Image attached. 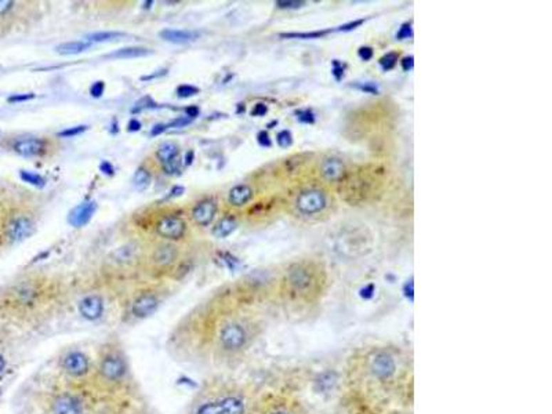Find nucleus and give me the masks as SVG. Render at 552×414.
Segmentation results:
<instances>
[{"mask_svg":"<svg viewBox=\"0 0 552 414\" xmlns=\"http://www.w3.org/2000/svg\"><path fill=\"white\" fill-rule=\"evenodd\" d=\"M90 392L102 414L142 398L130 355L119 336H108L95 346Z\"/></svg>","mask_w":552,"mask_h":414,"instance_id":"1","label":"nucleus"},{"mask_svg":"<svg viewBox=\"0 0 552 414\" xmlns=\"http://www.w3.org/2000/svg\"><path fill=\"white\" fill-rule=\"evenodd\" d=\"M17 405L20 414H102L92 392L67 386L51 373L31 380Z\"/></svg>","mask_w":552,"mask_h":414,"instance_id":"2","label":"nucleus"},{"mask_svg":"<svg viewBox=\"0 0 552 414\" xmlns=\"http://www.w3.org/2000/svg\"><path fill=\"white\" fill-rule=\"evenodd\" d=\"M47 289L38 279H23L0 293V324L14 330H35L47 322Z\"/></svg>","mask_w":552,"mask_h":414,"instance_id":"3","label":"nucleus"},{"mask_svg":"<svg viewBox=\"0 0 552 414\" xmlns=\"http://www.w3.org/2000/svg\"><path fill=\"white\" fill-rule=\"evenodd\" d=\"M257 395L225 374H214L191 396L185 414H252Z\"/></svg>","mask_w":552,"mask_h":414,"instance_id":"4","label":"nucleus"},{"mask_svg":"<svg viewBox=\"0 0 552 414\" xmlns=\"http://www.w3.org/2000/svg\"><path fill=\"white\" fill-rule=\"evenodd\" d=\"M260 334L261 327L253 319L228 315L221 318L213 334L208 365L220 370L236 368L250 354Z\"/></svg>","mask_w":552,"mask_h":414,"instance_id":"5","label":"nucleus"},{"mask_svg":"<svg viewBox=\"0 0 552 414\" xmlns=\"http://www.w3.org/2000/svg\"><path fill=\"white\" fill-rule=\"evenodd\" d=\"M94 351L90 352L85 345L69 344L63 346L53 359L51 374L73 388L90 392Z\"/></svg>","mask_w":552,"mask_h":414,"instance_id":"6","label":"nucleus"},{"mask_svg":"<svg viewBox=\"0 0 552 414\" xmlns=\"http://www.w3.org/2000/svg\"><path fill=\"white\" fill-rule=\"evenodd\" d=\"M161 293L156 290H142L132 299L123 314V321L130 324L142 322L154 317L161 308Z\"/></svg>","mask_w":552,"mask_h":414,"instance_id":"7","label":"nucleus"},{"mask_svg":"<svg viewBox=\"0 0 552 414\" xmlns=\"http://www.w3.org/2000/svg\"><path fill=\"white\" fill-rule=\"evenodd\" d=\"M18 340L20 337L14 330L0 324V386L16 368L20 351Z\"/></svg>","mask_w":552,"mask_h":414,"instance_id":"8","label":"nucleus"},{"mask_svg":"<svg viewBox=\"0 0 552 414\" xmlns=\"http://www.w3.org/2000/svg\"><path fill=\"white\" fill-rule=\"evenodd\" d=\"M286 283L290 293L299 297H305L314 293L317 287V279L312 274V271L302 265H294L289 270L286 276Z\"/></svg>","mask_w":552,"mask_h":414,"instance_id":"9","label":"nucleus"},{"mask_svg":"<svg viewBox=\"0 0 552 414\" xmlns=\"http://www.w3.org/2000/svg\"><path fill=\"white\" fill-rule=\"evenodd\" d=\"M252 414H299L294 405L279 395L257 396Z\"/></svg>","mask_w":552,"mask_h":414,"instance_id":"10","label":"nucleus"},{"mask_svg":"<svg viewBox=\"0 0 552 414\" xmlns=\"http://www.w3.org/2000/svg\"><path fill=\"white\" fill-rule=\"evenodd\" d=\"M327 206V198L323 191L308 189L301 192L296 202V207L302 216H315L322 213Z\"/></svg>","mask_w":552,"mask_h":414,"instance_id":"11","label":"nucleus"},{"mask_svg":"<svg viewBox=\"0 0 552 414\" xmlns=\"http://www.w3.org/2000/svg\"><path fill=\"white\" fill-rule=\"evenodd\" d=\"M35 232L33 221L26 216L13 217L4 227V236L9 243H20Z\"/></svg>","mask_w":552,"mask_h":414,"instance_id":"12","label":"nucleus"},{"mask_svg":"<svg viewBox=\"0 0 552 414\" xmlns=\"http://www.w3.org/2000/svg\"><path fill=\"white\" fill-rule=\"evenodd\" d=\"M156 158L161 161V167L166 174L173 176L179 173L181 161H180V149L177 144L170 141L163 142L159 149L156 151Z\"/></svg>","mask_w":552,"mask_h":414,"instance_id":"13","label":"nucleus"},{"mask_svg":"<svg viewBox=\"0 0 552 414\" xmlns=\"http://www.w3.org/2000/svg\"><path fill=\"white\" fill-rule=\"evenodd\" d=\"M79 314L87 322H98L105 314V299L100 294H90L80 299L78 304Z\"/></svg>","mask_w":552,"mask_h":414,"instance_id":"14","label":"nucleus"},{"mask_svg":"<svg viewBox=\"0 0 552 414\" xmlns=\"http://www.w3.org/2000/svg\"><path fill=\"white\" fill-rule=\"evenodd\" d=\"M185 230H186V224L184 220L176 216H166L156 224L158 235L169 240L181 239L184 236Z\"/></svg>","mask_w":552,"mask_h":414,"instance_id":"15","label":"nucleus"},{"mask_svg":"<svg viewBox=\"0 0 552 414\" xmlns=\"http://www.w3.org/2000/svg\"><path fill=\"white\" fill-rule=\"evenodd\" d=\"M95 211H97V202L95 201L83 202V203H80L70 210L68 223L75 228H82L90 223Z\"/></svg>","mask_w":552,"mask_h":414,"instance_id":"16","label":"nucleus"},{"mask_svg":"<svg viewBox=\"0 0 552 414\" xmlns=\"http://www.w3.org/2000/svg\"><path fill=\"white\" fill-rule=\"evenodd\" d=\"M46 141L41 138H23L14 144V151L23 158H35L43 154Z\"/></svg>","mask_w":552,"mask_h":414,"instance_id":"17","label":"nucleus"},{"mask_svg":"<svg viewBox=\"0 0 552 414\" xmlns=\"http://www.w3.org/2000/svg\"><path fill=\"white\" fill-rule=\"evenodd\" d=\"M216 214H217V205L211 199H207L198 203L192 210V220L201 227H207L213 223Z\"/></svg>","mask_w":552,"mask_h":414,"instance_id":"18","label":"nucleus"},{"mask_svg":"<svg viewBox=\"0 0 552 414\" xmlns=\"http://www.w3.org/2000/svg\"><path fill=\"white\" fill-rule=\"evenodd\" d=\"M163 41L174 45H184L199 39L201 32L199 31H189V29H163L159 32Z\"/></svg>","mask_w":552,"mask_h":414,"instance_id":"19","label":"nucleus"},{"mask_svg":"<svg viewBox=\"0 0 552 414\" xmlns=\"http://www.w3.org/2000/svg\"><path fill=\"white\" fill-rule=\"evenodd\" d=\"M177 258H179V250L171 245L159 246L158 249H155V252L151 257L152 264L158 268L171 267L177 261Z\"/></svg>","mask_w":552,"mask_h":414,"instance_id":"20","label":"nucleus"},{"mask_svg":"<svg viewBox=\"0 0 552 414\" xmlns=\"http://www.w3.org/2000/svg\"><path fill=\"white\" fill-rule=\"evenodd\" d=\"M252 198H253V189L246 184L235 185L233 188H230L228 193V201L230 205L235 207L245 206L252 201Z\"/></svg>","mask_w":552,"mask_h":414,"instance_id":"21","label":"nucleus"},{"mask_svg":"<svg viewBox=\"0 0 552 414\" xmlns=\"http://www.w3.org/2000/svg\"><path fill=\"white\" fill-rule=\"evenodd\" d=\"M344 163L337 158H329L322 163L323 177L327 181H339L344 174Z\"/></svg>","mask_w":552,"mask_h":414,"instance_id":"22","label":"nucleus"},{"mask_svg":"<svg viewBox=\"0 0 552 414\" xmlns=\"http://www.w3.org/2000/svg\"><path fill=\"white\" fill-rule=\"evenodd\" d=\"M108 414H156L154 412V409L142 399L139 398L137 400H133V402H129V403H124L119 408L114 409L112 412H110Z\"/></svg>","mask_w":552,"mask_h":414,"instance_id":"23","label":"nucleus"},{"mask_svg":"<svg viewBox=\"0 0 552 414\" xmlns=\"http://www.w3.org/2000/svg\"><path fill=\"white\" fill-rule=\"evenodd\" d=\"M152 54V50L145 47H124L117 51H114L110 57L120 58V60H130V58H141Z\"/></svg>","mask_w":552,"mask_h":414,"instance_id":"24","label":"nucleus"},{"mask_svg":"<svg viewBox=\"0 0 552 414\" xmlns=\"http://www.w3.org/2000/svg\"><path fill=\"white\" fill-rule=\"evenodd\" d=\"M236 228H238V223L233 217H224L213 228V235L214 238L224 239V238H228L230 233H233Z\"/></svg>","mask_w":552,"mask_h":414,"instance_id":"25","label":"nucleus"},{"mask_svg":"<svg viewBox=\"0 0 552 414\" xmlns=\"http://www.w3.org/2000/svg\"><path fill=\"white\" fill-rule=\"evenodd\" d=\"M90 47V43L86 41H75V42H67L63 45H58L55 47V51L61 55H75L86 51Z\"/></svg>","mask_w":552,"mask_h":414,"instance_id":"26","label":"nucleus"},{"mask_svg":"<svg viewBox=\"0 0 552 414\" xmlns=\"http://www.w3.org/2000/svg\"><path fill=\"white\" fill-rule=\"evenodd\" d=\"M151 183H152L151 173L147 169L139 167L137 171H136L134 177H133V186H134V189L138 191V192H142V191L149 188Z\"/></svg>","mask_w":552,"mask_h":414,"instance_id":"27","label":"nucleus"},{"mask_svg":"<svg viewBox=\"0 0 552 414\" xmlns=\"http://www.w3.org/2000/svg\"><path fill=\"white\" fill-rule=\"evenodd\" d=\"M126 35L123 33V32H111V31H108V32H95V33H90V35H87V42L89 43H92V42H95V43H105V42H114V41H119V39H122V38H124Z\"/></svg>","mask_w":552,"mask_h":414,"instance_id":"28","label":"nucleus"},{"mask_svg":"<svg viewBox=\"0 0 552 414\" xmlns=\"http://www.w3.org/2000/svg\"><path fill=\"white\" fill-rule=\"evenodd\" d=\"M20 179L23 180V183L33 185L36 188H45V185H46V179L45 177H42L38 173L29 171V170H21L20 171Z\"/></svg>","mask_w":552,"mask_h":414,"instance_id":"29","label":"nucleus"},{"mask_svg":"<svg viewBox=\"0 0 552 414\" xmlns=\"http://www.w3.org/2000/svg\"><path fill=\"white\" fill-rule=\"evenodd\" d=\"M330 32H334V29H329V31H315V32H304V33H282L280 38H285V39H321L323 36H326L327 33Z\"/></svg>","mask_w":552,"mask_h":414,"instance_id":"30","label":"nucleus"},{"mask_svg":"<svg viewBox=\"0 0 552 414\" xmlns=\"http://www.w3.org/2000/svg\"><path fill=\"white\" fill-rule=\"evenodd\" d=\"M134 254H136V250L132 246H124V248L117 249L112 257L117 264H127L129 261H132L134 258Z\"/></svg>","mask_w":552,"mask_h":414,"instance_id":"31","label":"nucleus"},{"mask_svg":"<svg viewBox=\"0 0 552 414\" xmlns=\"http://www.w3.org/2000/svg\"><path fill=\"white\" fill-rule=\"evenodd\" d=\"M156 107H158V105H156V102L152 100V97L145 95V97H142L139 101L136 102V105L133 107L132 112H133V114H138V112H142V111H145V110H151V108H156Z\"/></svg>","mask_w":552,"mask_h":414,"instance_id":"32","label":"nucleus"},{"mask_svg":"<svg viewBox=\"0 0 552 414\" xmlns=\"http://www.w3.org/2000/svg\"><path fill=\"white\" fill-rule=\"evenodd\" d=\"M396 63H398V53H393V51L387 53V54H386L384 57H381L380 61H378L380 67H381V69H383L384 72H388V70L395 68Z\"/></svg>","mask_w":552,"mask_h":414,"instance_id":"33","label":"nucleus"},{"mask_svg":"<svg viewBox=\"0 0 552 414\" xmlns=\"http://www.w3.org/2000/svg\"><path fill=\"white\" fill-rule=\"evenodd\" d=\"M277 9L282 10H297L307 4V1L302 0H277L275 3Z\"/></svg>","mask_w":552,"mask_h":414,"instance_id":"34","label":"nucleus"},{"mask_svg":"<svg viewBox=\"0 0 552 414\" xmlns=\"http://www.w3.org/2000/svg\"><path fill=\"white\" fill-rule=\"evenodd\" d=\"M352 87L358 89L359 92L371 94V95H377L380 92V87L373 82H356L355 85H352Z\"/></svg>","mask_w":552,"mask_h":414,"instance_id":"35","label":"nucleus"},{"mask_svg":"<svg viewBox=\"0 0 552 414\" xmlns=\"http://www.w3.org/2000/svg\"><path fill=\"white\" fill-rule=\"evenodd\" d=\"M296 117L302 124H314L317 122V115L311 110H299L296 112Z\"/></svg>","mask_w":552,"mask_h":414,"instance_id":"36","label":"nucleus"},{"mask_svg":"<svg viewBox=\"0 0 552 414\" xmlns=\"http://www.w3.org/2000/svg\"><path fill=\"white\" fill-rule=\"evenodd\" d=\"M201 92L198 87L192 86V85H181L177 87L176 94L179 98H189V97H193L196 95L198 92Z\"/></svg>","mask_w":552,"mask_h":414,"instance_id":"37","label":"nucleus"},{"mask_svg":"<svg viewBox=\"0 0 552 414\" xmlns=\"http://www.w3.org/2000/svg\"><path fill=\"white\" fill-rule=\"evenodd\" d=\"M276 142H277V145L280 148H287V147H290L293 144V136H292V133L289 130H282L276 136Z\"/></svg>","mask_w":552,"mask_h":414,"instance_id":"38","label":"nucleus"},{"mask_svg":"<svg viewBox=\"0 0 552 414\" xmlns=\"http://www.w3.org/2000/svg\"><path fill=\"white\" fill-rule=\"evenodd\" d=\"M413 38V28L409 23H402L399 31L396 32V41H408Z\"/></svg>","mask_w":552,"mask_h":414,"instance_id":"39","label":"nucleus"},{"mask_svg":"<svg viewBox=\"0 0 552 414\" xmlns=\"http://www.w3.org/2000/svg\"><path fill=\"white\" fill-rule=\"evenodd\" d=\"M87 130V126H75V127H69L67 130H63L58 133L60 137L72 138L75 136H79L82 133H85Z\"/></svg>","mask_w":552,"mask_h":414,"instance_id":"40","label":"nucleus"},{"mask_svg":"<svg viewBox=\"0 0 552 414\" xmlns=\"http://www.w3.org/2000/svg\"><path fill=\"white\" fill-rule=\"evenodd\" d=\"M331 73H333V76H334V79H336L337 82H340V80L344 78V65H343L339 60H334V61H333Z\"/></svg>","mask_w":552,"mask_h":414,"instance_id":"41","label":"nucleus"},{"mask_svg":"<svg viewBox=\"0 0 552 414\" xmlns=\"http://www.w3.org/2000/svg\"><path fill=\"white\" fill-rule=\"evenodd\" d=\"M192 122V119H189V117H186V116H180V117H177V119H174L173 122H170L169 124H167V129H180V127H185V126H188L189 123Z\"/></svg>","mask_w":552,"mask_h":414,"instance_id":"42","label":"nucleus"},{"mask_svg":"<svg viewBox=\"0 0 552 414\" xmlns=\"http://www.w3.org/2000/svg\"><path fill=\"white\" fill-rule=\"evenodd\" d=\"M257 142H258L260 147H262V148H271V147H272V139H271L270 134H268L265 130H262V132H260V133L257 134Z\"/></svg>","mask_w":552,"mask_h":414,"instance_id":"43","label":"nucleus"},{"mask_svg":"<svg viewBox=\"0 0 552 414\" xmlns=\"http://www.w3.org/2000/svg\"><path fill=\"white\" fill-rule=\"evenodd\" d=\"M105 92V83L102 80H98V82H94L90 87V94L94 98H100L102 97V94Z\"/></svg>","mask_w":552,"mask_h":414,"instance_id":"44","label":"nucleus"},{"mask_svg":"<svg viewBox=\"0 0 552 414\" xmlns=\"http://www.w3.org/2000/svg\"><path fill=\"white\" fill-rule=\"evenodd\" d=\"M35 98V94L29 92V94H14V95H10L7 98L9 102L11 104H16V102H25V101H29V100H33Z\"/></svg>","mask_w":552,"mask_h":414,"instance_id":"45","label":"nucleus"},{"mask_svg":"<svg viewBox=\"0 0 552 414\" xmlns=\"http://www.w3.org/2000/svg\"><path fill=\"white\" fill-rule=\"evenodd\" d=\"M363 23H365V20H356V21H352V23H344V25L336 28L334 32H351V31L359 28Z\"/></svg>","mask_w":552,"mask_h":414,"instance_id":"46","label":"nucleus"},{"mask_svg":"<svg viewBox=\"0 0 552 414\" xmlns=\"http://www.w3.org/2000/svg\"><path fill=\"white\" fill-rule=\"evenodd\" d=\"M358 55H359V58H361L362 61H370V60L373 58V55H374V51H373L371 47H361V48L358 50Z\"/></svg>","mask_w":552,"mask_h":414,"instance_id":"47","label":"nucleus"},{"mask_svg":"<svg viewBox=\"0 0 552 414\" xmlns=\"http://www.w3.org/2000/svg\"><path fill=\"white\" fill-rule=\"evenodd\" d=\"M14 1L11 0H0V17L9 14L14 9Z\"/></svg>","mask_w":552,"mask_h":414,"instance_id":"48","label":"nucleus"},{"mask_svg":"<svg viewBox=\"0 0 552 414\" xmlns=\"http://www.w3.org/2000/svg\"><path fill=\"white\" fill-rule=\"evenodd\" d=\"M100 171L105 176H114L115 174V167L112 166V163L108 161H101L100 164Z\"/></svg>","mask_w":552,"mask_h":414,"instance_id":"49","label":"nucleus"},{"mask_svg":"<svg viewBox=\"0 0 552 414\" xmlns=\"http://www.w3.org/2000/svg\"><path fill=\"white\" fill-rule=\"evenodd\" d=\"M400 65H402V69L405 70V72H409V70H412V69L414 68V57L413 55H409V57H405L402 61H400Z\"/></svg>","mask_w":552,"mask_h":414,"instance_id":"50","label":"nucleus"},{"mask_svg":"<svg viewBox=\"0 0 552 414\" xmlns=\"http://www.w3.org/2000/svg\"><path fill=\"white\" fill-rule=\"evenodd\" d=\"M268 112V108L265 104H255L252 110V116H264Z\"/></svg>","mask_w":552,"mask_h":414,"instance_id":"51","label":"nucleus"},{"mask_svg":"<svg viewBox=\"0 0 552 414\" xmlns=\"http://www.w3.org/2000/svg\"><path fill=\"white\" fill-rule=\"evenodd\" d=\"M166 130H167V124L158 123V124H155V126L151 129V137H158V136H161V133H164Z\"/></svg>","mask_w":552,"mask_h":414,"instance_id":"52","label":"nucleus"},{"mask_svg":"<svg viewBox=\"0 0 552 414\" xmlns=\"http://www.w3.org/2000/svg\"><path fill=\"white\" fill-rule=\"evenodd\" d=\"M141 127H142V124H141V122L137 120V119H132V120L129 122V124H127V130H129V132H132V133H134V132H139V130H141Z\"/></svg>","mask_w":552,"mask_h":414,"instance_id":"53","label":"nucleus"},{"mask_svg":"<svg viewBox=\"0 0 552 414\" xmlns=\"http://www.w3.org/2000/svg\"><path fill=\"white\" fill-rule=\"evenodd\" d=\"M199 112H201L199 108L195 105L185 108V114H186V117H189V119H195L196 116L199 115Z\"/></svg>","mask_w":552,"mask_h":414,"instance_id":"54","label":"nucleus"},{"mask_svg":"<svg viewBox=\"0 0 552 414\" xmlns=\"http://www.w3.org/2000/svg\"><path fill=\"white\" fill-rule=\"evenodd\" d=\"M166 73H167V69H161V70H158L156 73H152V75H148V76H142L141 79H142V80H154V79H156V78L164 76Z\"/></svg>","mask_w":552,"mask_h":414,"instance_id":"55","label":"nucleus"},{"mask_svg":"<svg viewBox=\"0 0 552 414\" xmlns=\"http://www.w3.org/2000/svg\"><path fill=\"white\" fill-rule=\"evenodd\" d=\"M184 188L183 186H174L171 191H170V193H169V199L170 198H177V196H181L183 193H184Z\"/></svg>","mask_w":552,"mask_h":414,"instance_id":"56","label":"nucleus"},{"mask_svg":"<svg viewBox=\"0 0 552 414\" xmlns=\"http://www.w3.org/2000/svg\"><path fill=\"white\" fill-rule=\"evenodd\" d=\"M192 158H193V152H188V154H186V158H185V161H186L185 163H186V164H191V163H192Z\"/></svg>","mask_w":552,"mask_h":414,"instance_id":"57","label":"nucleus"},{"mask_svg":"<svg viewBox=\"0 0 552 414\" xmlns=\"http://www.w3.org/2000/svg\"><path fill=\"white\" fill-rule=\"evenodd\" d=\"M152 4H154V1H145L144 3V9H151Z\"/></svg>","mask_w":552,"mask_h":414,"instance_id":"58","label":"nucleus"}]
</instances>
